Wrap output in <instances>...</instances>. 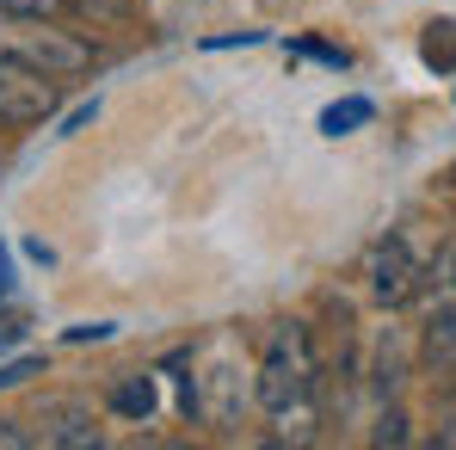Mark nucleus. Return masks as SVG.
<instances>
[{"mask_svg":"<svg viewBox=\"0 0 456 450\" xmlns=\"http://www.w3.org/2000/svg\"><path fill=\"white\" fill-rule=\"evenodd\" d=\"M253 395L272 420H308V401H314V340H308L303 321H284L259 358V376H253Z\"/></svg>","mask_w":456,"mask_h":450,"instance_id":"obj_1","label":"nucleus"},{"mask_svg":"<svg viewBox=\"0 0 456 450\" xmlns=\"http://www.w3.org/2000/svg\"><path fill=\"white\" fill-rule=\"evenodd\" d=\"M0 50H6V56H19V62H31L37 75H50V80L93 69V44H86L80 31H69V25H56V19L0 12Z\"/></svg>","mask_w":456,"mask_h":450,"instance_id":"obj_2","label":"nucleus"},{"mask_svg":"<svg viewBox=\"0 0 456 450\" xmlns=\"http://www.w3.org/2000/svg\"><path fill=\"white\" fill-rule=\"evenodd\" d=\"M240 352L234 340H216L204 346V376H185V413L210 420V426H234L240 401H247V382H240Z\"/></svg>","mask_w":456,"mask_h":450,"instance_id":"obj_3","label":"nucleus"},{"mask_svg":"<svg viewBox=\"0 0 456 450\" xmlns=\"http://www.w3.org/2000/svg\"><path fill=\"white\" fill-rule=\"evenodd\" d=\"M56 80L0 50V124H44L56 111Z\"/></svg>","mask_w":456,"mask_h":450,"instance_id":"obj_4","label":"nucleus"},{"mask_svg":"<svg viewBox=\"0 0 456 450\" xmlns=\"http://www.w3.org/2000/svg\"><path fill=\"white\" fill-rule=\"evenodd\" d=\"M419 278H426V266L413 259V247H407L401 234H388L377 253H370V297H377L382 308H401V302H413Z\"/></svg>","mask_w":456,"mask_h":450,"instance_id":"obj_5","label":"nucleus"},{"mask_svg":"<svg viewBox=\"0 0 456 450\" xmlns=\"http://www.w3.org/2000/svg\"><path fill=\"white\" fill-rule=\"evenodd\" d=\"M37 438L56 450H93L99 445V413L86 407V401H44V413H37Z\"/></svg>","mask_w":456,"mask_h":450,"instance_id":"obj_6","label":"nucleus"},{"mask_svg":"<svg viewBox=\"0 0 456 450\" xmlns=\"http://www.w3.org/2000/svg\"><path fill=\"white\" fill-rule=\"evenodd\" d=\"M426 364H438V371L456 364V302H444V308L426 321Z\"/></svg>","mask_w":456,"mask_h":450,"instance_id":"obj_7","label":"nucleus"},{"mask_svg":"<svg viewBox=\"0 0 456 450\" xmlns=\"http://www.w3.org/2000/svg\"><path fill=\"white\" fill-rule=\"evenodd\" d=\"M154 401H160V395H154V376H124V382L111 389V407H118L124 420H149Z\"/></svg>","mask_w":456,"mask_h":450,"instance_id":"obj_8","label":"nucleus"},{"mask_svg":"<svg viewBox=\"0 0 456 450\" xmlns=\"http://www.w3.org/2000/svg\"><path fill=\"white\" fill-rule=\"evenodd\" d=\"M419 56H426V69H456V19H444V25H426Z\"/></svg>","mask_w":456,"mask_h":450,"instance_id":"obj_9","label":"nucleus"},{"mask_svg":"<svg viewBox=\"0 0 456 450\" xmlns=\"http://www.w3.org/2000/svg\"><path fill=\"white\" fill-rule=\"evenodd\" d=\"M358 124H370V99H339V105L321 111V130H327V136H346V130H358Z\"/></svg>","mask_w":456,"mask_h":450,"instance_id":"obj_10","label":"nucleus"},{"mask_svg":"<svg viewBox=\"0 0 456 450\" xmlns=\"http://www.w3.org/2000/svg\"><path fill=\"white\" fill-rule=\"evenodd\" d=\"M69 0H0V12H25V19H56Z\"/></svg>","mask_w":456,"mask_h":450,"instance_id":"obj_11","label":"nucleus"},{"mask_svg":"<svg viewBox=\"0 0 456 450\" xmlns=\"http://www.w3.org/2000/svg\"><path fill=\"white\" fill-rule=\"evenodd\" d=\"M377 445H407V413L401 407H388L377 420Z\"/></svg>","mask_w":456,"mask_h":450,"instance_id":"obj_12","label":"nucleus"},{"mask_svg":"<svg viewBox=\"0 0 456 450\" xmlns=\"http://www.w3.org/2000/svg\"><path fill=\"white\" fill-rule=\"evenodd\" d=\"M25 376H37V358H19V364H0V389H12V382H25Z\"/></svg>","mask_w":456,"mask_h":450,"instance_id":"obj_13","label":"nucleus"},{"mask_svg":"<svg viewBox=\"0 0 456 450\" xmlns=\"http://www.w3.org/2000/svg\"><path fill=\"white\" fill-rule=\"evenodd\" d=\"M31 445V432H19L12 420H0V450H25Z\"/></svg>","mask_w":456,"mask_h":450,"instance_id":"obj_14","label":"nucleus"},{"mask_svg":"<svg viewBox=\"0 0 456 450\" xmlns=\"http://www.w3.org/2000/svg\"><path fill=\"white\" fill-rule=\"evenodd\" d=\"M25 340V321L19 315H0V346H19Z\"/></svg>","mask_w":456,"mask_h":450,"instance_id":"obj_15","label":"nucleus"},{"mask_svg":"<svg viewBox=\"0 0 456 450\" xmlns=\"http://www.w3.org/2000/svg\"><path fill=\"white\" fill-rule=\"evenodd\" d=\"M69 6H80V12H124V0H69Z\"/></svg>","mask_w":456,"mask_h":450,"instance_id":"obj_16","label":"nucleus"},{"mask_svg":"<svg viewBox=\"0 0 456 450\" xmlns=\"http://www.w3.org/2000/svg\"><path fill=\"white\" fill-rule=\"evenodd\" d=\"M12 290V266H6V253H0V297Z\"/></svg>","mask_w":456,"mask_h":450,"instance_id":"obj_17","label":"nucleus"},{"mask_svg":"<svg viewBox=\"0 0 456 450\" xmlns=\"http://www.w3.org/2000/svg\"><path fill=\"white\" fill-rule=\"evenodd\" d=\"M444 290H451V302H456V259H451V272H444Z\"/></svg>","mask_w":456,"mask_h":450,"instance_id":"obj_18","label":"nucleus"}]
</instances>
